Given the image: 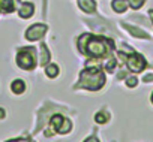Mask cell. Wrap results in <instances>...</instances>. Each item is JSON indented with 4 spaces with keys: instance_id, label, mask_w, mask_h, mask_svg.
Segmentation results:
<instances>
[{
    "instance_id": "cell-12",
    "label": "cell",
    "mask_w": 153,
    "mask_h": 142,
    "mask_svg": "<svg viewBox=\"0 0 153 142\" xmlns=\"http://www.w3.org/2000/svg\"><path fill=\"white\" fill-rule=\"evenodd\" d=\"M128 8V0H113V9L119 14L125 12Z\"/></svg>"
},
{
    "instance_id": "cell-18",
    "label": "cell",
    "mask_w": 153,
    "mask_h": 142,
    "mask_svg": "<svg viewBox=\"0 0 153 142\" xmlns=\"http://www.w3.org/2000/svg\"><path fill=\"white\" fill-rule=\"evenodd\" d=\"M137 82H138V79H137L135 77H131V78L126 79V85H128V87H135Z\"/></svg>"
},
{
    "instance_id": "cell-13",
    "label": "cell",
    "mask_w": 153,
    "mask_h": 142,
    "mask_svg": "<svg viewBox=\"0 0 153 142\" xmlns=\"http://www.w3.org/2000/svg\"><path fill=\"white\" fill-rule=\"evenodd\" d=\"M39 55H41V58H39V63H41V64H47V63L50 61V52H48V49H47L45 45H41V48H39Z\"/></svg>"
},
{
    "instance_id": "cell-16",
    "label": "cell",
    "mask_w": 153,
    "mask_h": 142,
    "mask_svg": "<svg viewBox=\"0 0 153 142\" xmlns=\"http://www.w3.org/2000/svg\"><path fill=\"white\" fill-rule=\"evenodd\" d=\"M128 3L132 6V9H138V8H141V6H143L144 0H128Z\"/></svg>"
},
{
    "instance_id": "cell-21",
    "label": "cell",
    "mask_w": 153,
    "mask_h": 142,
    "mask_svg": "<svg viewBox=\"0 0 153 142\" xmlns=\"http://www.w3.org/2000/svg\"><path fill=\"white\" fill-rule=\"evenodd\" d=\"M0 118H5V109L0 108Z\"/></svg>"
},
{
    "instance_id": "cell-14",
    "label": "cell",
    "mask_w": 153,
    "mask_h": 142,
    "mask_svg": "<svg viewBox=\"0 0 153 142\" xmlns=\"http://www.w3.org/2000/svg\"><path fill=\"white\" fill-rule=\"evenodd\" d=\"M45 74H47V77H50V78H56V77L59 75V67H57L56 64H48V66L45 67Z\"/></svg>"
},
{
    "instance_id": "cell-4",
    "label": "cell",
    "mask_w": 153,
    "mask_h": 142,
    "mask_svg": "<svg viewBox=\"0 0 153 142\" xmlns=\"http://www.w3.org/2000/svg\"><path fill=\"white\" fill-rule=\"evenodd\" d=\"M50 123H51V127H53L57 133H60V135H66V133H69V132L72 130V123H71L68 118L62 117L60 114L53 115Z\"/></svg>"
},
{
    "instance_id": "cell-9",
    "label": "cell",
    "mask_w": 153,
    "mask_h": 142,
    "mask_svg": "<svg viewBox=\"0 0 153 142\" xmlns=\"http://www.w3.org/2000/svg\"><path fill=\"white\" fill-rule=\"evenodd\" d=\"M80 2V8L84 11V12H95L96 9V3H95V0H78Z\"/></svg>"
},
{
    "instance_id": "cell-17",
    "label": "cell",
    "mask_w": 153,
    "mask_h": 142,
    "mask_svg": "<svg viewBox=\"0 0 153 142\" xmlns=\"http://www.w3.org/2000/svg\"><path fill=\"white\" fill-rule=\"evenodd\" d=\"M114 67H116V60L111 57L107 63H105V69L108 70V72H113V70H114Z\"/></svg>"
},
{
    "instance_id": "cell-2",
    "label": "cell",
    "mask_w": 153,
    "mask_h": 142,
    "mask_svg": "<svg viewBox=\"0 0 153 142\" xmlns=\"http://www.w3.org/2000/svg\"><path fill=\"white\" fill-rule=\"evenodd\" d=\"M104 84H105V75L102 74V70L99 67H87L81 72L80 82L76 84V87L96 91L101 90Z\"/></svg>"
},
{
    "instance_id": "cell-20",
    "label": "cell",
    "mask_w": 153,
    "mask_h": 142,
    "mask_svg": "<svg viewBox=\"0 0 153 142\" xmlns=\"http://www.w3.org/2000/svg\"><path fill=\"white\" fill-rule=\"evenodd\" d=\"M8 142H32L29 139H14V141H8Z\"/></svg>"
},
{
    "instance_id": "cell-23",
    "label": "cell",
    "mask_w": 153,
    "mask_h": 142,
    "mask_svg": "<svg viewBox=\"0 0 153 142\" xmlns=\"http://www.w3.org/2000/svg\"><path fill=\"white\" fill-rule=\"evenodd\" d=\"M150 17H152V21H153V11H150Z\"/></svg>"
},
{
    "instance_id": "cell-8",
    "label": "cell",
    "mask_w": 153,
    "mask_h": 142,
    "mask_svg": "<svg viewBox=\"0 0 153 142\" xmlns=\"http://www.w3.org/2000/svg\"><path fill=\"white\" fill-rule=\"evenodd\" d=\"M14 3H15L14 0H0V12H5V14L14 12V9H15Z\"/></svg>"
},
{
    "instance_id": "cell-22",
    "label": "cell",
    "mask_w": 153,
    "mask_h": 142,
    "mask_svg": "<svg viewBox=\"0 0 153 142\" xmlns=\"http://www.w3.org/2000/svg\"><path fill=\"white\" fill-rule=\"evenodd\" d=\"M144 81H146V82H149V81H153V77H152V75H150V77H146V78H144Z\"/></svg>"
},
{
    "instance_id": "cell-7",
    "label": "cell",
    "mask_w": 153,
    "mask_h": 142,
    "mask_svg": "<svg viewBox=\"0 0 153 142\" xmlns=\"http://www.w3.org/2000/svg\"><path fill=\"white\" fill-rule=\"evenodd\" d=\"M33 11H35V6L32 3H23L21 8H20V17L21 18H30L33 15Z\"/></svg>"
},
{
    "instance_id": "cell-11",
    "label": "cell",
    "mask_w": 153,
    "mask_h": 142,
    "mask_svg": "<svg viewBox=\"0 0 153 142\" xmlns=\"http://www.w3.org/2000/svg\"><path fill=\"white\" fill-rule=\"evenodd\" d=\"M125 27H126V30H128L132 36H137V38H144V39H147V38H149V35H147L144 30H141V29H137V27H134V26H126V24H125Z\"/></svg>"
},
{
    "instance_id": "cell-15",
    "label": "cell",
    "mask_w": 153,
    "mask_h": 142,
    "mask_svg": "<svg viewBox=\"0 0 153 142\" xmlns=\"http://www.w3.org/2000/svg\"><path fill=\"white\" fill-rule=\"evenodd\" d=\"M95 120H96V123H99V124H104V123H107V120H108V115H107L105 112H99V114H96V115H95Z\"/></svg>"
},
{
    "instance_id": "cell-3",
    "label": "cell",
    "mask_w": 153,
    "mask_h": 142,
    "mask_svg": "<svg viewBox=\"0 0 153 142\" xmlns=\"http://www.w3.org/2000/svg\"><path fill=\"white\" fill-rule=\"evenodd\" d=\"M17 64L24 70H32L36 66V49L35 48H23L18 51Z\"/></svg>"
},
{
    "instance_id": "cell-19",
    "label": "cell",
    "mask_w": 153,
    "mask_h": 142,
    "mask_svg": "<svg viewBox=\"0 0 153 142\" xmlns=\"http://www.w3.org/2000/svg\"><path fill=\"white\" fill-rule=\"evenodd\" d=\"M84 142H99V141H98V139H96L95 136H90V138H87V139H86Z\"/></svg>"
},
{
    "instance_id": "cell-10",
    "label": "cell",
    "mask_w": 153,
    "mask_h": 142,
    "mask_svg": "<svg viewBox=\"0 0 153 142\" xmlns=\"http://www.w3.org/2000/svg\"><path fill=\"white\" fill-rule=\"evenodd\" d=\"M11 90H12L15 94H21V93H24V91H26V84H24V81H21V79H15V81L11 84Z\"/></svg>"
},
{
    "instance_id": "cell-6",
    "label": "cell",
    "mask_w": 153,
    "mask_h": 142,
    "mask_svg": "<svg viewBox=\"0 0 153 142\" xmlns=\"http://www.w3.org/2000/svg\"><path fill=\"white\" fill-rule=\"evenodd\" d=\"M45 33H47V26L45 24H33L26 32V39L27 40H39Z\"/></svg>"
},
{
    "instance_id": "cell-1",
    "label": "cell",
    "mask_w": 153,
    "mask_h": 142,
    "mask_svg": "<svg viewBox=\"0 0 153 142\" xmlns=\"http://www.w3.org/2000/svg\"><path fill=\"white\" fill-rule=\"evenodd\" d=\"M78 48L81 52L92 55V57H104L113 49V42L110 39L93 36V35H83L78 40Z\"/></svg>"
},
{
    "instance_id": "cell-24",
    "label": "cell",
    "mask_w": 153,
    "mask_h": 142,
    "mask_svg": "<svg viewBox=\"0 0 153 142\" xmlns=\"http://www.w3.org/2000/svg\"><path fill=\"white\" fill-rule=\"evenodd\" d=\"M152 102H153V94H152Z\"/></svg>"
},
{
    "instance_id": "cell-5",
    "label": "cell",
    "mask_w": 153,
    "mask_h": 142,
    "mask_svg": "<svg viewBox=\"0 0 153 142\" xmlns=\"http://www.w3.org/2000/svg\"><path fill=\"white\" fill-rule=\"evenodd\" d=\"M146 66H147V63H146L143 55H140L137 52H131V55L128 57V67L132 70V72L138 74V72H141V70H144Z\"/></svg>"
}]
</instances>
